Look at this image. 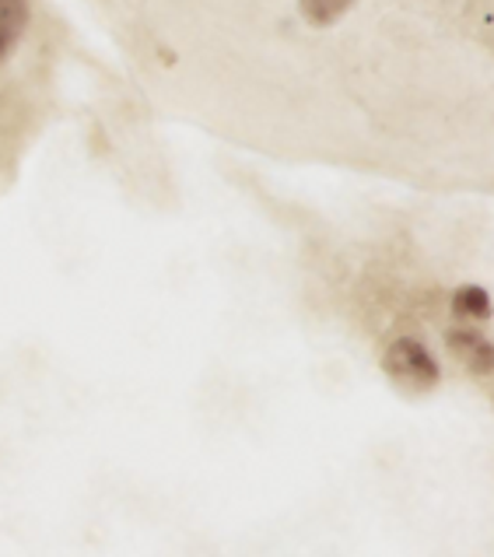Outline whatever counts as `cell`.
Returning a JSON list of instances; mask_svg holds the SVG:
<instances>
[{
    "instance_id": "cell-1",
    "label": "cell",
    "mask_w": 494,
    "mask_h": 557,
    "mask_svg": "<svg viewBox=\"0 0 494 557\" xmlns=\"http://www.w3.org/2000/svg\"><path fill=\"white\" fill-rule=\"evenodd\" d=\"M386 372L400 382L404 389H432L435 382H439V364L435 358L424 351V347L418 341H396L390 347V355H386Z\"/></svg>"
},
{
    "instance_id": "cell-2",
    "label": "cell",
    "mask_w": 494,
    "mask_h": 557,
    "mask_svg": "<svg viewBox=\"0 0 494 557\" xmlns=\"http://www.w3.org/2000/svg\"><path fill=\"white\" fill-rule=\"evenodd\" d=\"M453 351L464 358L470 369L477 372H491L494 369V347L484 341V337H477V333H464V330H456L453 333Z\"/></svg>"
},
{
    "instance_id": "cell-3",
    "label": "cell",
    "mask_w": 494,
    "mask_h": 557,
    "mask_svg": "<svg viewBox=\"0 0 494 557\" xmlns=\"http://www.w3.org/2000/svg\"><path fill=\"white\" fill-rule=\"evenodd\" d=\"M25 18H28L25 0H0V60H4L11 46L18 42Z\"/></svg>"
},
{
    "instance_id": "cell-4",
    "label": "cell",
    "mask_w": 494,
    "mask_h": 557,
    "mask_svg": "<svg viewBox=\"0 0 494 557\" xmlns=\"http://www.w3.org/2000/svg\"><path fill=\"white\" fill-rule=\"evenodd\" d=\"M453 312L464 315V320H487L491 315V298L484 288H459L456 298H453Z\"/></svg>"
},
{
    "instance_id": "cell-5",
    "label": "cell",
    "mask_w": 494,
    "mask_h": 557,
    "mask_svg": "<svg viewBox=\"0 0 494 557\" xmlns=\"http://www.w3.org/2000/svg\"><path fill=\"white\" fill-rule=\"evenodd\" d=\"M298 4L312 25H330V22H337L355 0H298Z\"/></svg>"
}]
</instances>
